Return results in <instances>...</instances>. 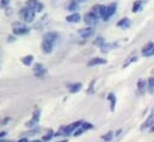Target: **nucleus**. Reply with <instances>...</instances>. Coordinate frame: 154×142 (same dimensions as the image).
I'll return each instance as SVG.
<instances>
[{
    "label": "nucleus",
    "mask_w": 154,
    "mask_h": 142,
    "mask_svg": "<svg viewBox=\"0 0 154 142\" xmlns=\"http://www.w3.org/2000/svg\"><path fill=\"white\" fill-rule=\"evenodd\" d=\"M59 38V34L56 31H49L47 34H44L42 38V44H41V49L44 54H50L54 50V45L56 43Z\"/></svg>",
    "instance_id": "obj_1"
},
{
    "label": "nucleus",
    "mask_w": 154,
    "mask_h": 142,
    "mask_svg": "<svg viewBox=\"0 0 154 142\" xmlns=\"http://www.w3.org/2000/svg\"><path fill=\"white\" fill-rule=\"evenodd\" d=\"M12 34L14 36H23L29 34L30 29L22 22H13L12 23Z\"/></svg>",
    "instance_id": "obj_2"
},
{
    "label": "nucleus",
    "mask_w": 154,
    "mask_h": 142,
    "mask_svg": "<svg viewBox=\"0 0 154 142\" xmlns=\"http://www.w3.org/2000/svg\"><path fill=\"white\" fill-rule=\"evenodd\" d=\"M18 16H19V18H20L22 20H24L25 23H31V22H34L36 13H35L32 10H30L29 7L24 6L23 8H20V10H19Z\"/></svg>",
    "instance_id": "obj_3"
},
{
    "label": "nucleus",
    "mask_w": 154,
    "mask_h": 142,
    "mask_svg": "<svg viewBox=\"0 0 154 142\" xmlns=\"http://www.w3.org/2000/svg\"><path fill=\"white\" fill-rule=\"evenodd\" d=\"M105 11H106V6L104 5H100V4H97V5H93L92 8H91V13L93 16H96L98 19H103L104 14H105Z\"/></svg>",
    "instance_id": "obj_4"
},
{
    "label": "nucleus",
    "mask_w": 154,
    "mask_h": 142,
    "mask_svg": "<svg viewBox=\"0 0 154 142\" xmlns=\"http://www.w3.org/2000/svg\"><path fill=\"white\" fill-rule=\"evenodd\" d=\"M25 6H26V7H29L30 10H32L35 13H37V12H42V11H43V8H44L43 2H41L39 0H28V1L25 2Z\"/></svg>",
    "instance_id": "obj_5"
},
{
    "label": "nucleus",
    "mask_w": 154,
    "mask_h": 142,
    "mask_svg": "<svg viewBox=\"0 0 154 142\" xmlns=\"http://www.w3.org/2000/svg\"><path fill=\"white\" fill-rule=\"evenodd\" d=\"M81 124H82V121H77V122H73V123H71V124H68V125H65L63 136L67 137V136H69L71 134H73L79 127H81Z\"/></svg>",
    "instance_id": "obj_6"
},
{
    "label": "nucleus",
    "mask_w": 154,
    "mask_h": 142,
    "mask_svg": "<svg viewBox=\"0 0 154 142\" xmlns=\"http://www.w3.org/2000/svg\"><path fill=\"white\" fill-rule=\"evenodd\" d=\"M39 117H41V110H39V109H36V110L34 111V113H32L31 119L25 123V127H28V128H30V129L36 128V125L38 124V122H39Z\"/></svg>",
    "instance_id": "obj_7"
},
{
    "label": "nucleus",
    "mask_w": 154,
    "mask_h": 142,
    "mask_svg": "<svg viewBox=\"0 0 154 142\" xmlns=\"http://www.w3.org/2000/svg\"><path fill=\"white\" fill-rule=\"evenodd\" d=\"M82 19H84L85 24H86L87 26H91V28H93L94 25H97V24H98V22H99V19H98L96 16H93L91 12L85 13V14H84V17H82Z\"/></svg>",
    "instance_id": "obj_8"
},
{
    "label": "nucleus",
    "mask_w": 154,
    "mask_h": 142,
    "mask_svg": "<svg viewBox=\"0 0 154 142\" xmlns=\"http://www.w3.org/2000/svg\"><path fill=\"white\" fill-rule=\"evenodd\" d=\"M32 73H34V75L36 76V78H38V79H42V78H44V75L47 74V68L42 65V63H35V66L32 67Z\"/></svg>",
    "instance_id": "obj_9"
},
{
    "label": "nucleus",
    "mask_w": 154,
    "mask_h": 142,
    "mask_svg": "<svg viewBox=\"0 0 154 142\" xmlns=\"http://www.w3.org/2000/svg\"><path fill=\"white\" fill-rule=\"evenodd\" d=\"M116 10H117V2H111L109 6H106V11H105V14L103 17V20L104 22H108L115 14Z\"/></svg>",
    "instance_id": "obj_10"
},
{
    "label": "nucleus",
    "mask_w": 154,
    "mask_h": 142,
    "mask_svg": "<svg viewBox=\"0 0 154 142\" xmlns=\"http://www.w3.org/2000/svg\"><path fill=\"white\" fill-rule=\"evenodd\" d=\"M93 34H94V29L91 28V26H86V28H82V29L78 30V35L80 36L82 39H86L88 37H91Z\"/></svg>",
    "instance_id": "obj_11"
},
{
    "label": "nucleus",
    "mask_w": 154,
    "mask_h": 142,
    "mask_svg": "<svg viewBox=\"0 0 154 142\" xmlns=\"http://www.w3.org/2000/svg\"><path fill=\"white\" fill-rule=\"evenodd\" d=\"M154 125V110L148 115V117L146 118V121L142 123L141 125V130H146V129H151L152 127Z\"/></svg>",
    "instance_id": "obj_12"
},
{
    "label": "nucleus",
    "mask_w": 154,
    "mask_h": 142,
    "mask_svg": "<svg viewBox=\"0 0 154 142\" xmlns=\"http://www.w3.org/2000/svg\"><path fill=\"white\" fill-rule=\"evenodd\" d=\"M136 87H137V94L139 96H141V94H145V92L147 91V82L143 80V79H139L137 80V85H136Z\"/></svg>",
    "instance_id": "obj_13"
},
{
    "label": "nucleus",
    "mask_w": 154,
    "mask_h": 142,
    "mask_svg": "<svg viewBox=\"0 0 154 142\" xmlns=\"http://www.w3.org/2000/svg\"><path fill=\"white\" fill-rule=\"evenodd\" d=\"M106 62L108 61L103 57H93L87 62V66L88 67H94V66H99V65H105Z\"/></svg>",
    "instance_id": "obj_14"
},
{
    "label": "nucleus",
    "mask_w": 154,
    "mask_h": 142,
    "mask_svg": "<svg viewBox=\"0 0 154 142\" xmlns=\"http://www.w3.org/2000/svg\"><path fill=\"white\" fill-rule=\"evenodd\" d=\"M130 25H131V22L128 17H124L117 22V26L121 29H128V28H130Z\"/></svg>",
    "instance_id": "obj_15"
},
{
    "label": "nucleus",
    "mask_w": 154,
    "mask_h": 142,
    "mask_svg": "<svg viewBox=\"0 0 154 142\" xmlns=\"http://www.w3.org/2000/svg\"><path fill=\"white\" fill-rule=\"evenodd\" d=\"M67 88H68V91H69L71 93H78V92L82 88V84H81V82H74V84L68 85Z\"/></svg>",
    "instance_id": "obj_16"
},
{
    "label": "nucleus",
    "mask_w": 154,
    "mask_h": 142,
    "mask_svg": "<svg viewBox=\"0 0 154 142\" xmlns=\"http://www.w3.org/2000/svg\"><path fill=\"white\" fill-rule=\"evenodd\" d=\"M80 19H81V16L79 14V13H72V14H68L67 17H66V20L68 22V23H78V22H80Z\"/></svg>",
    "instance_id": "obj_17"
},
{
    "label": "nucleus",
    "mask_w": 154,
    "mask_h": 142,
    "mask_svg": "<svg viewBox=\"0 0 154 142\" xmlns=\"http://www.w3.org/2000/svg\"><path fill=\"white\" fill-rule=\"evenodd\" d=\"M67 8H68V11L75 13V11L79 10V1L78 0H71L67 5Z\"/></svg>",
    "instance_id": "obj_18"
},
{
    "label": "nucleus",
    "mask_w": 154,
    "mask_h": 142,
    "mask_svg": "<svg viewBox=\"0 0 154 142\" xmlns=\"http://www.w3.org/2000/svg\"><path fill=\"white\" fill-rule=\"evenodd\" d=\"M106 99L110 102V110H111V111H115L116 102H117V99H116V96L114 94V93H112V92H110V93L108 94Z\"/></svg>",
    "instance_id": "obj_19"
},
{
    "label": "nucleus",
    "mask_w": 154,
    "mask_h": 142,
    "mask_svg": "<svg viewBox=\"0 0 154 142\" xmlns=\"http://www.w3.org/2000/svg\"><path fill=\"white\" fill-rule=\"evenodd\" d=\"M137 60V55H136V53H131L129 56H128V59H127V61L123 63V68H125V67H128L131 62H135Z\"/></svg>",
    "instance_id": "obj_20"
},
{
    "label": "nucleus",
    "mask_w": 154,
    "mask_h": 142,
    "mask_svg": "<svg viewBox=\"0 0 154 142\" xmlns=\"http://www.w3.org/2000/svg\"><path fill=\"white\" fill-rule=\"evenodd\" d=\"M22 63L24 65V66H30L32 62H34V55H26V56H24V57H22Z\"/></svg>",
    "instance_id": "obj_21"
},
{
    "label": "nucleus",
    "mask_w": 154,
    "mask_h": 142,
    "mask_svg": "<svg viewBox=\"0 0 154 142\" xmlns=\"http://www.w3.org/2000/svg\"><path fill=\"white\" fill-rule=\"evenodd\" d=\"M114 47H116V43L114 44V43H108V42H105V44L100 48V51L103 53V54H105V53H109Z\"/></svg>",
    "instance_id": "obj_22"
},
{
    "label": "nucleus",
    "mask_w": 154,
    "mask_h": 142,
    "mask_svg": "<svg viewBox=\"0 0 154 142\" xmlns=\"http://www.w3.org/2000/svg\"><path fill=\"white\" fill-rule=\"evenodd\" d=\"M147 91H148L149 94L154 93V76H151L147 81Z\"/></svg>",
    "instance_id": "obj_23"
},
{
    "label": "nucleus",
    "mask_w": 154,
    "mask_h": 142,
    "mask_svg": "<svg viewBox=\"0 0 154 142\" xmlns=\"http://www.w3.org/2000/svg\"><path fill=\"white\" fill-rule=\"evenodd\" d=\"M142 4H143V1L142 0H136L134 4H133V7H131V11L134 12V13H136V12H139L140 10H141V7H142Z\"/></svg>",
    "instance_id": "obj_24"
},
{
    "label": "nucleus",
    "mask_w": 154,
    "mask_h": 142,
    "mask_svg": "<svg viewBox=\"0 0 154 142\" xmlns=\"http://www.w3.org/2000/svg\"><path fill=\"white\" fill-rule=\"evenodd\" d=\"M93 44H94L96 47H99V48H102V47L105 44V39H104V37H102V36H98V37L94 39Z\"/></svg>",
    "instance_id": "obj_25"
},
{
    "label": "nucleus",
    "mask_w": 154,
    "mask_h": 142,
    "mask_svg": "<svg viewBox=\"0 0 154 142\" xmlns=\"http://www.w3.org/2000/svg\"><path fill=\"white\" fill-rule=\"evenodd\" d=\"M54 134H55V133H54V131L50 129V130H49V131H48V133H47V134H45V135L42 137V141H44V142L50 141V140L54 137Z\"/></svg>",
    "instance_id": "obj_26"
},
{
    "label": "nucleus",
    "mask_w": 154,
    "mask_h": 142,
    "mask_svg": "<svg viewBox=\"0 0 154 142\" xmlns=\"http://www.w3.org/2000/svg\"><path fill=\"white\" fill-rule=\"evenodd\" d=\"M112 139H114V133H112V131H108L106 134H104V135L102 136V140L105 142H110Z\"/></svg>",
    "instance_id": "obj_27"
},
{
    "label": "nucleus",
    "mask_w": 154,
    "mask_h": 142,
    "mask_svg": "<svg viewBox=\"0 0 154 142\" xmlns=\"http://www.w3.org/2000/svg\"><path fill=\"white\" fill-rule=\"evenodd\" d=\"M81 128L84 129V131H86V130H92V129H94V125H93L92 123H90V122H82Z\"/></svg>",
    "instance_id": "obj_28"
},
{
    "label": "nucleus",
    "mask_w": 154,
    "mask_h": 142,
    "mask_svg": "<svg viewBox=\"0 0 154 142\" xmlns=\"http://www.w3.org/2000/svg\"><path fill=\"white\" fill-rule=\"evenodd\" d=\"M152 48H154V42H148L146 45H143V48H142V53H146V51L151 50Z\"/></svg>",
    "instance_id": "obj_29"
},
{
    "label": "nucleus",
    "mask_w": 154,
    "mask_h": 142,
    "mask_svg": "<svg viewBox=\"0 0 154 142\" xmlns=\"http://www.w3.org/2000/svg\"><path fill=\"white\" fill-rule=\"evenodd\" d=\"M94 84H96V79H93V80L91 81V84H90V87H88V90H87V93H88V94H92V93L94 92Z\"/></svg>",
    "instance_id": "obj_30"
},
{
    "label": "nucleus",
    "mask_w": 154,
    "mask_h": 142,
    "mask_svg": "<svg viewBox=\"0 0 154 142\" xmlns=\"http://www.w3.org/2000/svg\"><path fill=\"white\" fill-rule=\"evenodd\" d=\"M63 130H65V125L60 127V129L54 134V137H59V136H63Z\"/></svg>",
    "instance_id": "obj_31"
},
{
    "label": "nucleus",
    "mask_w": 154,
    "mask_h": 142,
    "mask_svg": "<svg viewBox=\"0 0 154 142\" xmlns=\"http://www.w3.org/2000/svg\"><path fill=\"white\" fill-rule=\"evenodd\" d=\"M10 5V0H0V7L1 8H6Z\"/></svg>",
    "instance_id": "obj_32"
},
{
    "label": "nucleus",
    "mask_w": 154,
    "mask_h": 142,
    "mask_svg": "<svg viewBox=\"0 0 154 142\" xmlns=\"http://www.w3.org/2000/svg\"><path fill=\"white\" fill-rule=\"evenodd\" d=\"M153 55H154V48H152L151 50H148L146 53H142V56H145V57H149V56H153Z\"/></svg>",
    "instance_id": "obj_33"
},
{
    "label": "nucleus",
    "mask_w": 154,
    "mask_h": 142,
    "mask_svg": "<svg viewBox=\"0 0 154 142\" xmlns=\"http://www.w3.org/2000/svg\"><path fill=\"white\" fill-rule=\"evenodd\" d=\"M11 121V117H5V118H0V127L1 125H4V124H6V123H8Z\"/></svg>",
    "instance_id": "obj_34"
},
{
    "label": "nucleus",
    "mask_w": 154,
    "mask_h": 142,
    "mask_svg": "<svg viewBox=\"0 0 154 142\" xmlns=\"http://www.w3.org/2000/svg\"><path fill=\"white\" fill-rule=\"evenodd\" d=\"M39 131H41V129H39V128H37V127H36V128H35L34 130H30V131H29V133H26L25 135H35V134H38Z\"/></svg>",
    "instance_id": "obj_35"
},
{
    "label": "nucleus",
    "mask_w": 154,
    "mask_h": 142,
    "mask_svg": "<svg viewBox=\"0 0 154 142\" xmlns=\"http://www.w3.org/2000/svg\"><path fill=\"white\" fill-rule=\"evenodd\" d=\"M82 133H85V131H84V129H82L81 127H79V128H78V129L74 131V133H73V134H74V136H80Z\"/></svg>",
    "instance_id": "obj_36"
},
{
    "label": "nucleus",
    "mask_w": 154,
    "mask_h": 142,
    "mask_svg": "<svg viewBox=\"0 0 154 142\" xmlns=\"http://www.w3.org/2000/svg\"><path fill=\"white\" fill-rule=\"evenodd\" d=\"M7 39H8V42H14V39H16V38H14V35L8 36V37H7Z\"/></svg>",
    "instance_id": "obj_37"
},
{
    "label": "nucleus",
    "mask_w": 154,
    "mask_h": 142,
    "mask_svg": "<svg viewBox=\"0 0 154 142\" xmlns=\"http://www.w3.org/2000/svg\"><path fill=\"white\" fill-rule=\"evenodd\" d=\"M6 134H7L6 131H1V133H0V139H2L4 136H6Z\"/></svg>",
    "instance_id": "obj_38"
},
{
    "label": "nucleus",
    "mask_w": 154,
    "mask_h": 142,
    "mask_svg": "<svg viewBox=\"0 0 154 142\" xmlns=\"http://www.w3.org/2000/svg\"><path fill=\"white\" fill-rule=\"evenodd\" d=\"M17 142H29V141H28V139H26V137H23V139H20L19 141H17Z\"/></svg>",
    "instance_id": "obj_39"
},
{
    "label": "nucleus",
    "mask_w": 154,
    "mask_h": 142,
    "mask_svg": "<svg viewBox=\"0 0 154 142\" xmlns=\"http://www.w3.org/2000/svg\"><path fill=\"white\" fill-rule=\"evenodd\" d=\"M121 131H122V130H121V129H119V130H118V131H117V133H116V134H115V136H118V135H119V134H121Z\"/></svg>",
    "instance_id": "obj_40"
},
{
    "label": "nucleus",
    "mask_w": 154,
    "mask_h": 142,
    "mask_svg": "<svg viewBox=\"0 0 154 142\" xmlns=\"http://www.w3.org/2000/svg\"><path fill=\"white\" fill-rule=\"evenodd\" d=\"M30 142H43L42 140H32V141H30Z\"/></svg>",
    "instance_id": "obj_41"
},
{
    "label": "nucleus",
    "mask_w": 154,
    "mask_h": 142,
    "mask_svg": "<svg viewBox=\"0 0 154 142\" xmlns=\"http://www.w3.org/2000/svg\"><path fill=\"white\" fill-rule=\"evenodd\" d=\"M149 130H151V133H154V125L151 128V129H149Z\"/></svg>",
    "instance_id": "obj_42"
},
{
    "label": "nucleus",
    "mask_w": 154,
    "mask_h": 142,
    "mask_svg": "<svg viewBox=\"0 0 154 142\" xmlns=\"http://www.w3.org/2000/svg\"><path fill=\"white\" fill-rule=\"evenodd\" d=\"M79 2H85V1H87V0H78Z\"/></svg>",
    "instance_id": "obj_43"
},
{
    "label": "nucleus",
    "mask_w": 154,
    "mask_h": 142,
    "mask_svg": "<svg viewBox=\"0 0 154 142\" xmlns=\"http://www.w3.org/2000/svg\"><path fill=\"white\" fill-rule=\"evenodd\" d=\"M0 142H6V140H4V139H0Z\"/></svg>",
    "instance_id": "obj_44"
},
{
    "label": "nucleus",
    "mask_w": 154,
    "mask_h": 142,
    "mask_svg": "<svg viewBox=\"0 0 154 142\" xmlns=\"http://www.w3.org/2000/svg\"><path fill=\"white\" fill-rule=\"evenodd\" d=\"M60 142H67V140H62V141H60Z\"/></svg>",
    "instance_id": "obj_45"
}]
</instances>
